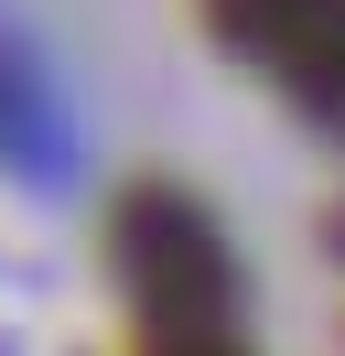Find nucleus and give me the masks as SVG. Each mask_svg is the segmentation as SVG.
Masks as SVG:
<instances>
[{
  "instance_id": "obj_3",
  "label": "nucleus",
  "mask_w": 345,
  "mask_h": 356,
  "mask_svg": "<svg viewBox=\"0 0 345 356\" xmlns=\"http://www.w3.org/2000/svg\"><path fill=\"white\" fill-rule=\"evenodd\" d=\"M172 356H216V346H172Z\"/></svg>"
},
{
  "instance_id": "obj_2",
  "label": "nucleus",
  "mask_w": 345,
  "mask_h": 356,
  "mask_svg": "<svg viewBox=\"0 0 345 356\" xmlns=\"http://www.w3.org/2000/svg\"><path fill=\"white\" fill-rule=\"evenodd\" d=\"M216 33L280 87L345 108V0H216Z\"/></svg>"
},
{
  "instance_id": "obj_1",
  "label": "nucleus",
  "mask_w": 345,
  "mask_h": 356,
  "mask_svg": "<svg viewBox=\"0 0 345 356\" xmlns=\"http://www.w3.org/2000/svg\"><path fill=\"white\" fill-rule=\"evenodd\" d=\"M129 281L141 302L172 324V346H216V313H227V259H216V227L172 195H141L129 205Z\"/></svg>"
}]
</instances>
